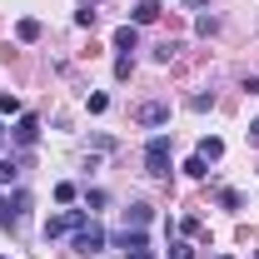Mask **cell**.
<instances>
[{"label":"cell","mask_w":259,"mask_h":259,"mask_svg":"<svg viewBox=\"0 0 259 259\" xmlns=\"http://www.w3.org/2000/svg\"><path fill=\"white\" fill-rule=\"evenodd\" d=\"M70 249H75V254H100V249H105V229H100L95 220L80 225V229H75V239H70Z\"/></svg>","instance_id":"2"},{"label":"cell","mask_w":259,"mask_h":259,"mask_svg":"<svg viewBox=\"0 0 259 259\" xmlns=\"http://www.w3.org/2000/svg\"><path fill=\"white\" fill-rule=\"evenodd\" d=\"M0 145H5V130H0Z\"/></svg>","instance_id":"25"},{"label":"cell","mask_w":259,"mask_h":259,"mask_svg":"<svg viewBox=\"0 0 259 259\" xmlns=\"http://www.w3.org/2000/svg\"><path fill=\"white\" fill-rule=\"evenodd\" d=\"M150 225V204H130L125 209V229H145Z\"/></svg>","instance_id":"10"},{"label":"cell","mask_w":259,"mask_h":259,"mask_svg":"<svg viewBox=\"0 0 259 259\" xmlns=\"http://www.w3.org/2000/svg\"><path fill=\"white\" fill-rule=\"evenodd\" d=\"M85 5H95V0H85Z\"/></svg>","instance_id":"26"},{"label":"cell","mask_w":259,"mask_h":259,"mask_svg":"<svg viewBox=\"0 0 259 259\" xmlns=\"http://www.w3.org/2000/svg\"><path fill=\"white\" fill-rule=\"evenodd\" d=\"M169 259H194V244L190 239H175V244H169Z\"/></svg>","instance_id":"14"},{"label":"cell","mask_w":259,"mask_h":259,"mask_svg":"<svg viewBox=\"0 0 259 259\" xmlns=\"http://www.w3.org/2000/svg\"><path fill=\"white\" fill-rule=\"evenodd\" d=\"M199 160L220 164V160H225V140H220V135H204V140H199Z\"/></svg>","instance_id":"7"},{"label":"cell","mask_w":259,"mask_h":259,"mask_svg":"<svg viewBox=\"0 0 259 259\" xmlns=\"http://www.w3.org/2000/svg\"><path fill=\"white\" fill-rule=\"evenodd\" d=\"M185 175H190V180H204V175H209V160L190 155V160H185Z\"/></svg>","instance_id":"12"},{"label":"cell","mask_w":259,"mask_h":259,"mask_svg":"<svg viewBox=\"0 0 259 259\" xmlns=\"http://www.w3.org/2000/svg\"><path fill=\"white\" fill-rule=\"evenodd\" d=\"M15 35H20L25 45H35V40H40V20H30V15H25V20L15 25Z\"/></svg>","instance_id":"11"},{"label":"cell","mask_w":259,"mask_h":259,"mask_svg":"<svg viewBox=\"0 0 259 259\" xmlns=\"http://www.w3.org/2000/svg\"><path fill=\"white\" fill-rule=\"evenodd\" d=\"M115 50H120V55L140 50V25H120V30H115Z\"/></svg>","instance_id":"6"},{"label":"cell","mask_w":259,"mask_h":259,"mask_svg":"<svg viewBox=\"0 0 259 259\" xmlns=\"http://www.w3.org/2000/svg\"><path fill=\"white\" fill-rule=\"evenodd\" d=\"M0 115H20V100L5 95V90H0Z\"/></svg>","instance_id":"19"},{"label":"cell","mask_w":259,"mask_h":259,"mask_svg":"<svg viewBox=\"0 0 259 259\" xmlns=\"http://www.w3.org/2000/svg\"><path fill=\"white\" fill-rule=\"evenodd\" d=\"M249 145H254V150H259V120H254V125H249Z\"/></svg>","instance_id":"23"},{"label":"cell","mask_w":259,"mask_h":259,"mask_svg":"<svg viewBox=\"0 0 259 259\" xmlns=\"http://www.w3.org/2000/svg\"><path fill=\"white\" fill-rule=\"evenodd\" d=\"M85 105H90V115H105V110H110V95H100V90H95Z\"/></svg>","instance_id":"17"},{"label":"cell","mask_w":259,"mask_h":259,"mask_svg":"<svg viewBox=\"0 0 259 259\" xmlns=\"http://www.w3.org/2000/svg\"><path fill=\"white\" fill-rule=\"evenodd\" d=\"M80 225H90V220H85V209H65V214H50V220H45V239H60V234H75Z\"/></svg>","instance_id":"3"},{"label":"cell","mask_w":259,"mask_h":259,"mask_svg":"<svg viewBox=\"0 0 259 259\" xmlns=\"http://www.w3.org/2000/svg\"><path fill=\"white\" fill-rule=\"evenodd\" d=\"M220 259H229V254H220Z\"/></svg>","instance_id":"27"},{"label":"cell","mask_w":259,"mask_h":259,"mask_svg":"<svg viewBox=\"0 0 259 259\" xmlns=\"http://www.w3.org/2000/svg\"><path fill=\"white\" fill-rule=\"evenodd\" d=\"M75 25L80 30H95V10H75Z\"/></svg>","instance_id":"21"},{"label":"cell","mask_w":259,"mask_h":259,"mask_svg":"<svg viewBox=\"0 0 259 259\" xmlns=\"http://www.w3.org/2000/svg\"><path fill=\"white\" fill-rule=\"evenodd\" d=\"M160 0H140V5H135V20H130V25H150V20H160Z\"/></svg>","instance_id":"9"},{"label":"cell","mask_w":259,"mask_h":259,"mask_svg":"<svg viewBox=\"0 0 259 259\" xmlns=\"http://www.w3.org/2000/svg\"><path fill=\"white\" fill-rule=\"evenodd\" d=\"M175 50H180V45H175V40H164V45H155V60L169 65V60H175Z\"/></svg>","instance_id":"16"},{"label":"cell","mask_w":259,"mask_h":259,"mask_svg":"<svg viewBox=\"0 0 259 259\" xmlns=\"http://www.w3.org/2000/svg\"><path fill=\"white\" fill-rule=\"evenodd\" d=\"M55 199L60 204H75V185H55Z\"/></svg>","instance_id":"22"},{"label":"cell","mask_w":259,"mask_h":259,"mask_svg":"<svg viewBox=\"0 0 259 259\" xmlns=\"http://www.w3.org/2000/svg\"><path fill=\"white\" fill-rule=\"evenodd\" d=\"M220 204H225V209H244V194L239 190H220Z\"/></svg>","instance_id":"13"},{"label":"cell","mask_w":259,"mask_h":259,"mask_svg":"<svg viewBox=\"0 0 259 259\" xmlns=\"http://www.w3.org/2000/svg\"><path fill=\"white\" fill-rule=\"evenodd\" d=\"M135 120H140V125H164V120H169V105L150 100V105H140V110H135Z\"/></svg>","instance_id":"5"},{"label":"cell","mask_w":259,"mask_h":259,"mask_svg":"<svg viewBox=\"0 0 259 259\" xmlns=\"http://www.w3.org/2000/svg\"><path fill=\"white\" fill-rule=\"evenodd\" d=\"M0 259H5V254H0Z\"/></svg>","instance_id":"28"},{"label":"cell","mask_w":259,"mask_h":259,"mask_svg":"<svg viewBox=\"0 0 259 259\" xmlns=\"http://www.w3.org/2000/svg\"><path fill=\"white\" fill-rule=\"evenodd\" d=\"M25 209H30V194H25V190L0 194V225H5V229H15V225H20V214H25Z\"/></svg>","instance_id":"4"},{"label":"cell","mask_w":259,"mask_h":259,"mask_svg":"<svg viewBox=\"0 0 259 259\" xmlns=\"http://www.w3.org/2000/svg\"><path fill=\"white\" fill-rule=\"evenodd\" d=\"M185 5H190V10H199V5H209V0H185Z\"/></svg>","instance_id":"24"},{"label":"cell","mask_w":259,"mask_h":259,"mask_svg":"<svg viewBox=\"0 0 259 259\" xmlns=\"http://www.w3.org/2000/svg\"><path fill=\"white\" fill-rule=\"evenodd\" d=\"M145 175H155V180L169 175V140H164V135H155V140L145 145Z\"/></svg>","instance_id":"1"},{"label":"cell","mask_w":259,"mask_h":259,"mask_svg":"<svg viewBox=\"0 0 259 259\" xmlns=\"http://www.w3.org/2000/svg\"><path fill=\"white\" fill-rule=\"evenodd\" d=\"M130 70H135V60H130V55H120V60H115V80H130Z\"/></svg>","instance_id":"20"},{"label":"cell","mask_w":259,"mask_h":259,"mask_svg":"<svg viewBox=\"0 0 259 259\" xmlns=\"http://www.w3.org/2000/svg\"><path fill=\"white\" fill-rule=\"evenodd\" d=\"M220 30V20H214V15H199V20H194V35H214Z\"/></svg>","instance_id":"15"},{"label":"cell","mask_w":259,"mask_h":259,"mask_svg":"<svg viewBox=\"0 0 259 259\" xmlns=\"http://www.w3.org/2000/svg\"><path fill=\"white\" fill-rule=\"evenodd\" d=\"M35 135H40V120H35V115H20V120H15V140H20V145H35Z\"/></svg>","instance_id":"8"},{"label":"cell","mask_w":259,"mask_h":259,"mask_svg":"<svg viewBox=\"0 0 259 259\" xmlns=\"http://www.w3.org/2000/svg\"><path fill=\"white\" fill-rule=\"evenodd\" d=\"M15 175H20L15 164H10V160H0V190H5V185H15Z\"/></svg>","instance_id":"18"}]
</instances>
